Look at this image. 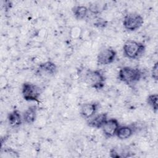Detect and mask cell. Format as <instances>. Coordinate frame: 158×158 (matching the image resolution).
Segmentation results:
<instances>
[{
    "mask_svg": "<svg viewBox=\"0 0 158 158\" xmlns=\"http://www.w3.org/2000/svg\"><path fill=\"white\" fill-rule=\"evenodd\" d=\"M143 77L141 70L138 68L125 66L118 71V78L122 82L131 86L136 85Z\"/></svg>",
    "mask_w": 158,
    "mask_h": 158,
    "instance_id": "6da1fadb",
    "label": "cell"
},
{
    "mask_svg": "<svg viewBox=\"0 0 158 158\" xmlns=\"http://www.w3.org/2000/svg\"><path fill=\"white\" fill-rule=\"evenodd\" d=\"M122 49L125 57L130 59H138L144 53L146 46L141 42L129 40L125 42Z\"/></svg>",
    "mask_w": 158,
    "mask_h": 158,
    "instance_id": "7a4b0ae2",
    "label": "cell"
},
{
    "mask_svg": "<svg viewBox=\"0 0 158 158\" xmlns=\"http://www.w3.org/2000/svg\"><path fill=\"white\" fill-rule=\"evenodd\" d=\"M84 81L96 90L102 89L106 84V78L100 70L87 69L83 76Z\"/></svg>",
    "mask_w": 158,
    "mask_h": 158,
    "instance_id": "3957f363",
    "label": "cell"
},
{
    "mask_svg": "<svg viewBox=\"0 0 158 158\" xmlns=\"http://www.w3.org/2000/svg\"><path fill=\"white\" fill-rule=\"evenodd\" d=\"M40 87L30 82H25L22 86V94L27 101L39 102L41 94Z\"/></svg>",
    "mask_w": 158,
    "mask_h": 158,
    "instance_id": "277c9868",
    "label": "cell"
},
{
    "mask_svg": "<svg viewBox=\"0 0 158 158\" xmlns=\"http://www.w3.org/2000/svg\"><path fill=\"white\" fill-rule=\"evenodd\" d=\"M144 23L142 15L136 12H131L126 14L123 18V26L129 31H135L140 28Z\"/></svg>",
    "mask_w": 158,
    "mask_h": 158,
    "instance_id": "5b68a950",
    "label": "cell"
},
{
    "mask_svg": "<svg viewBox=\"0 0 158 158\" xmlns=\"http://www.w3.org/2000/svg\"><path fill=\"white\" fill-rule=\"evenodd\" d=\"M117 52L111 48L100 51L97 56V64L99 65H107L112 63L116 57Z\"/></svg>",
    "mask_w": 158,
    "mask_h": 158,
    "instance_id": "8992f818",
    "label": "cell"
},
{
    "mask_svg": "<svg viewBox=\"0 0 158 158\" xmlns=\"http://www.w3.org/2000/svg\"><path fill=\"white\" fill-rule=\"evenodd\" d=\"M119 127L118 120L115 118H110L107 120L101 129L104 136L106 138H110L115 136Z\"/></svg>",
    "mask_w": 158,
    "mask_h": 158,
    "instance_id": "52a82bcc",
    "label": "cell"
},
{
    "mask_svg": "<svg viewBox=\"0 0 158 158\" xmlns=\"http://www.w3.org/2000/svg\"><path fill=\"white\" fill-rule=\"evenodd\" d=\"M99 107V104L96 102L85 103L80 107V115L83 118L88 120L96 115Z\"/></svg>",
    "mask_w": 158,
    "mask_h": 158,
    "instance_id": "ba28073f",
    "label": "cell"
},
{
    "mask_svg": "<svg viewBox=\"0 0 158 158\" xmlns=\"http://www.w3.org/2000/svg\"><path fill=\"white\" fill-rule=\"evenodd\" d=\"M57 72V67L56 64L50 60H48L41 63L38 68L36 72L38 74L45 76H53Z\"/></svg>",
    "mask_w": 158,
    "mask_h": 158,
    "instance_id": "9c48e42d",
    "label": "cell"
},
{
    "mask_svg": "<svg viewBox=\"0 0 158 158\" xmlns=\"http://www.w3.org/2000/svg\"><path fill=\"white\" fill-rule=\"evenodd\" d=\"M108 119V115L106 112H102L94 115L91 118L87 120V125L91 128L100 129Z\"/></svg>",
    "mask_w": 158,
    "mask_h": 158,
    "instance_id": "30bf717a",
    "label": "cell"
},
{
    "mask_svg": "<svg viewBox=\"0 0 158 158\" xmlns=\"http://www.w3.org/2000/svg\"><path fill=\"white\" fill-rule=\"evenodd\" d=\"M7 120L10 127L17 128L22 123V115H21L20 112L19 110H13L7 114Z\"/></svg>",
    "mask_w": 158,
    "mask_h": 158,
    "instance_id": "8fae6325",
    "label": "cell"
},
{
    "mask_svg": "<svg viewBox=\"0 0 158 158\" xmlns=\"http://www.w3.org/2000/svg\"><path fill=\"white\" fill-rule=\"evenodd\" d=\"M37 109V107L35 105L28 107L22 114L23 122L29 125L33 123L36 119Z\"/></svg>",
    "mask_w": 158,
    "mask_h": 158,
    "instance_id": "7c38bea8",
    "label": "cell"
},
{
    "mask_svg": "<svg viewBox=\"0 0 158 158\" xmlns=\"http://www.w3.org/2000/svg\"><path fill=\"white\" fill-rule=\"evenodd\" d=\"M134 134L133 128L130 125H122L118 127L115 136L121 140L127 139Z\"/></svg>",
    "mask_w": 158,
    "mask_h": 158,
    "instance_id": "4fadbf2b",
    "label": "cell"
},
{
    "mask_svg": "<svg viewBox=\"0 0 158 158\" xmlns=\"http://www.w3.org/2000/svg\"><path fill=\"white\" fill-rule=\"evenodd\" d=\"M72 12L77 20H81L85 19L89 12L88 8L83 5H77L72 8Z\"/></svg>",
    "mask_w": 158,
    "mask_h": 158,
    "instance_id": "5bb4252c",
    "label": "cell"
},
{
    "mask_svg": "<svg viewBox=\"0 0 158 158\" xmlns=\"http://www.w3.org/2000/svg\"><path fill=\"white\" fill-rule=\"evenodd\" d=\"M130 151L128 149H126L125 148L118 149L112 148L110 150L109 156L110 157L113 158H120V157H128L131 156L130 155Z\"/></svg>",
    "mask_w": 158,
    "mask_h": 158,
    "instance_id": "9a60e30c",
    "label": "cell"
},
{
    "mask_svg": "<svg viewBox=\"0 0 158 158\" xmlns=\"http://www.w3.org/2000/svg\"><path fill=\"white\" fill-rule=\"evenodd\" d=\"M158 95L157 94H149L146 98V102L147 104L151 107L152 109L153 112L156 114L158 110Z\"/></svg>",
    "mask_w": 158,
    "mask_h": 158,
    "instance_id": "2e32d148",
    "label": "cell"
},
{
    "mask_svg": "<svg viewBox=\"0 0 158 158\" xmlns=\"http://www.w3.org/2000/svg\"><path fill=\"white\" fill-rule=\"evenodd\" d=\"M88 10L94 15H98L104 10V5H90L88 7Z\"/></svg>",
    "mask_w": 158,
    "mask_h": 158,
    "instance_id": "e0dca14e",
    "label": "cell"
},
{
    "mask_svg": "<svg viewBox=\"0 0 158 158\" xmlns=\"http://www.w3.org/2000/svg\"><path fill=\"white\" fill-rule=\"evenodd\" d=\"M108 22L101 17H97L94 22V26L98 28H104L107 25Z\"/></svg>",
    "mask_w": 158,
    "mask_h": 158,
    "instance_id": "ac0fdd59",
    "label": "cell"
},
{
    "mask_svg": "<svg viewBox=\"0 0 158 158\" xmlns=\"http://www.w3.org/2000/svg\"><path fill=\"white\" fill-rule=\"evenodd\" d=\"M131 128H133V131H134V133L136 131H141L142 130H143L144 128H145V123L142 122H134V123H132L131 125H130Z\"/></svg>",
    "mask_w": 158,
    "mask_h": 158,
    "instance_id": "d6986e66",
    "label": "cell"
},
{
    "mask_svg": "<svg viewBox=\"0 0 158 158\" xmlns=\"http://www.w3.org/2000/svg\"><path fill=\"white\" fill-rule=\"evenodd\" d=\"M151 77L155 81L158 80V62H156L151 69Z\"/></svg>",
    "mask_w": 158,
    "mask_h": 158,
    "instance_id": "ffe728a7",
    "label": "cell"
},
{
    "mask_svg": "<svg viewBox=\"0 0 158 158\" xmlns=\"http://www.w3.org/2000/svg\"><path fill=\"white\" fill-rule=\"evenodd\" d=\"M81 29L80 27H73L70 31V35L73 38H77L81 35Z\"/></svg>",
    "mask_w": 158,
    "mask_h": 158,
    "instance_id": "44dd1931",
    "label": "cell"
}]
</instances>
